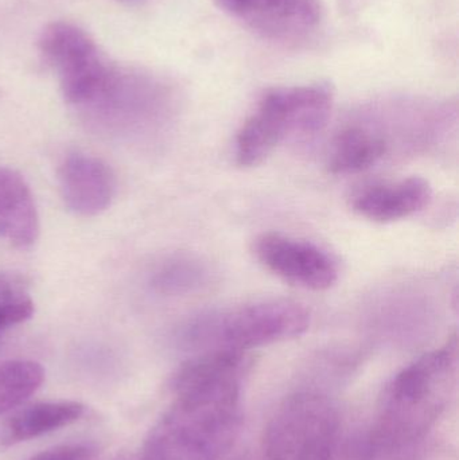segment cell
<instances>
[{
    "mask_svg": "<svg viewBox=\"0 0 459 460\" xmlns=\"http://www.w3.org/2000/svg\"><path fill=\"white\" fill-rule=\"evenodd\" d=\"M210 270L193 257H172L161 265L153 276V287L161 294L183 295L207 286Z\"/></svg>",
    "mask_w": 459,
    "mask_h": 460,
    "instance_id": "obj_15",
    "label": "cell"
},
{
    "mask_svg": "<svg viewBox=\"0 0 459 460\" xmlns=\"http://www.w3.org/2000/svg\"><path fill=\"white\" fill-rule=\"evenodd\" d=\"M310 314L290 300H261L199 315L183 332L190 348L204 351H239L301 337L309 330Z\"/></svg>",
    "mask_w": 459,
    "mask_h": 460,
    "instance_id": "obj_3",
    "label": "cell"
},
{
    "mask_svg": "<svg viewBox=\"0 0 459 460\" xmlns=\"http://www.w3.org/2000/svg\"><path fill=\"white\" fill-rule=\"evenodd\" d=\"M245 27L267 40L299 42L312 37L323 11L320 0H216Z\"/></svg>",
    "mask_w": 459,
    "mask_h": 460,
    "instance_id": "obj_8",
    "label": "cell"
},
{
    "mask_svg": "<svg viewBox=\"0 0 459 460\" xmlns=\"http://www.w3.org/2000/svg\"><path fill=\"white\" fill-rule=\"evenodd\" d=\"M65 207L80 217H94L110 208L115 196V175L105 162L86 154L67 156L58 170Z\"/></svg>",
    "mask_w": 459,
    "mask_h": 460,
    "instance_id": "obj_9",
    "label": "cell"
},
{
    "mask_svg": "<svg viewBox=\"0 0 459 460\" xmlns=\"http://www.w3.org/2000/svg\"><path fill=\"white\" fill-rule=\"evenodd\" d=\"M38 49L56 73L65 102L88 112L107 96L121 70L72 22L49 23L40 32Z\"/></svg>",
    "mask_w": 459,
    "mask_h": 460,
    "instance_id": "obj_5",
    "label": "cell"
},
{
    "mask_svg": "<svg viewBox=\"0 0 459 460\" xmlns=\"http://www.w3.org/2000/svg\"><path fill=\"white\" fill-rule=\"evenodd\" d=\"M245 353L204 351L172 378L174 402L148 432L142 460H220L239 435Z\"/></svg>",
    "mask_w": 459,
    "mask_h": 460,
    "instance_id": "obj_1",
    "label": "cell"
},
{
    "mask_svg": "<svg viewBox=\"0 0 459 460\" xmlns=\"http://www.w3.org/2000/svg\"><path fill=\"white\" fill-rule=\"evenodd\" d=\"M331 108L333 91L326 84L271 89L237 134V164L259 166L286 137L320 131Z\"/></svg>",
    "mask_w": 459,
    "mask_h": 460,
    "instance_id": "obj_4",
    "label": "cell"
},
{
    "mask_svg": "<svg viewBox=\"0 0 459 460\" xmlns=\"http://www.w3.org/2000/svg\"><path fill=\"white\" fill-rule=\"evenodd\" d=\"M40 216L26 180L0 167V240L19 249L31 248L40 237Z\"/></svg>",
    "mask_w": 459,
    "mask_h": 460,
    "instance_id": "obj_11",
    "label": "cell"
},
{
    "mask_svg": "<svg viewBox=\"0 0 459 460\" xmlns=\"http://www.w3.org/2000/svg\"><path fill=\"white\" fill-rule=\"evenodd\" d=\"M97 453L91 446L62 445L48 448L42 453L37 454L30 460H96Z\"/></svg>",
    "mask_w": 459,
    "mask_h": 460,
    "instance_id": "obj_17",
    "label": "cell"
},
{
    "mask_svg": "<svg viewBox=\"0 0 459 460\" xmlns=\"http://www.w3.org/2000/svg\"><path fill=\"white\" fill-rule=\"evenodd\" d=\"M121 2H137V0H121Z\"/></svg>",
    "mask_w": 459,
    "mask_h": 460,
    "instance_id": "obj_18",
    "label": "cell"
},
{
    "mask_svg": "<svg viewBox=\"0 0 459 460\" xmlns=\"http://www.w3.org/2000/svg\"><path fill=\"white\" fill-rule=\"evenodd\" d=\"M457 367L455 335L404 367L388 385L376 423L358 446L360 456L371 460L422 439L449 405Z\"/></svg>",
    "mask_w": 459,
    "mask_h": 460,
    "instance_id": "obj_2",
    "label": "cell"
},
{
    "mask_svg": "<svg viewBox=\"0 0 459 460\" xmlns=\"http://www.w3.org/2000/svg\"><path fill=\"white\" fill-rule=\"evenodd\" d=\"M85 405L73 400L42 402L29 405L10 418L0 435L2 447H13L58 431L83 418Z\"/></svg>",
    "mask_w": 459,
    "mask_h": 460,
    "instance_id": "obj_12",
    "label": "cell"
},
{
    "mask_svg": "<svg viewBox=\"0 0 459 460\" xmlns=\"http://www.w3.org/2000/svg\"><path fill=\"white\" fill-rule=\"evenodd\" d=\"M45 381L42 365L30 359L0 362V415L21 407Z\"/></svg>",
    "mask_w": 459,
    "mask_h": 460,
    "instance_id": "obj_14",
    "label": "cell"
},
{
    "mask_svg": "<svg viewBox=\"0 0 459 460\" xmlns=\"http://www.w3.org/2000/svg\"><path fill=\"white\" fill-rule=\"evenodd\" d=\"M433 188L422 177L369 186L353 197L352 208L358 216L387 224L417 215L430 205Z\"/></svg>",
    "mask_w": 459,
    "mask_h": 460,
    "instance_id": "obj_10",
    "label": "cell"
},
{
    "mask_svg": "<svg viewBox=\"0 0 459 460\" xmlns=\"http://www.w3.org/2000/svg\"><path fill=\"white\" fill-rule=\"evenodd\" d=\"M256 259L269 272L294 286L326 291L339 280V267L320 246L280 233H264L253 245Z\"/></svg>",
    "mask_w": 459,
    "mask_h": 460,
    "instance_id": "obj_7",
    "label": "cell"
},
{
    "mask_svg": "<svg viewBox=\"0 0 459 460\" xmlns=\"http://www.w3.org/2000/svg\"><path fill=\"white\" fill-rule=\"evenodd\" d=\"M34 303L23 280L15 275H0V334L31 318Z\"/></svg>",
    "mask_w": 459,
    "mask_h": 460,
    "instance_id": "obj_16",
    "label": "cell"
},
{
    "mask_svg": "<svg viewBox=\"0 0 459 460\" xmlns=\"http://www.w3.org/2000/svg\"><path fill=\"white\" fill-rule=\"evenodd\" d=\"M385 142L366 127L352 126L342 129L331 146L329 172L348 175L374 166L385 154Z\"/></svg>",
    "mask_w": 459,
    "mask_h": 460,
    "instance_id": "obj_13",
    "label": "cell"
},
{
    "mask_svg": "<svg viewBox=\"0 0 459 460\" xmlns=\"http://www.w3.org/2000/svg\"><path fill=\"white\" fill-rule=\"evenodd\" d=\"M340 419L333 402L314 392L288 397L264 435L266 460H334Z\"/></svg>",
    "mask_w": 459,
    "mask_h": 460,
    "instance_id": "obj_6",
    "label": "cell"
}]
</instances>
